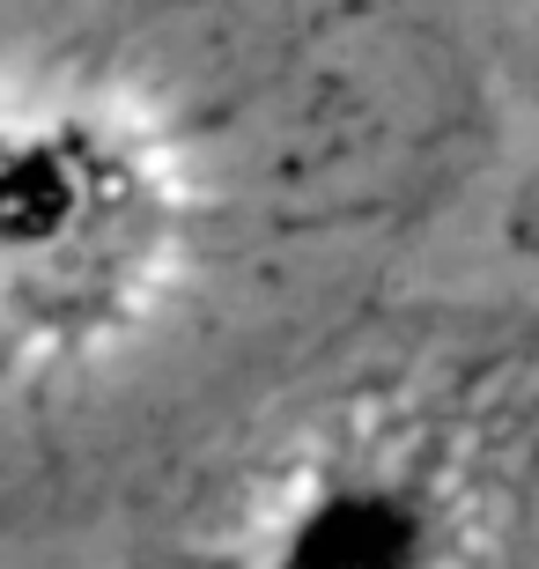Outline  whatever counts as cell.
<instances>
[{"instance_id": "cell-1", "label": "cell", "mask_w": 539, "mask_h": 569, "mask_svg": "<svg viewBox=\"0 0 539 569\" xmlns=\"http://www.w3.org/2000/svg\"><path fill=\"white\" fill-rule=\"evenodd\" d=\"M458 496L415 443H355L311 466L267 526L259 569H451Z\"/></svg>"}]
</instances>
